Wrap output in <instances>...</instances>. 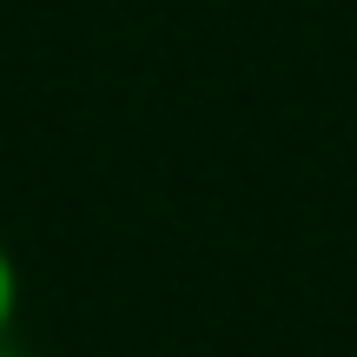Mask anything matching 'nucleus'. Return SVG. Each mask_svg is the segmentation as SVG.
Masks as SVG:
<instances>
[{
  "label": "nucleus",
  "mask_w": 357,
  "mask_h": 357,
  "mask_svg": "<svg viewBox=\"0 0 357 357\" xmlns=\"http://www.w3.org/2000/svg\"><path fill=\"white\" fill-rule=\"evenodd\" d=\"M13 311H20V271H13V252H7V238H0V337H7Z\"/></svg>",
  "instance_id": "1"
}]
</instances>
